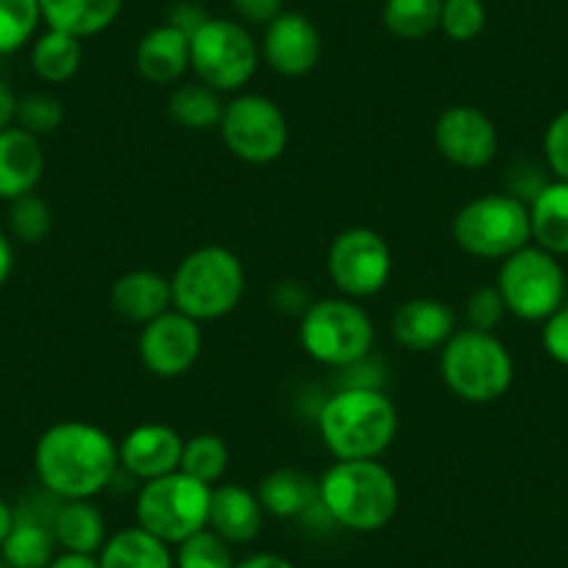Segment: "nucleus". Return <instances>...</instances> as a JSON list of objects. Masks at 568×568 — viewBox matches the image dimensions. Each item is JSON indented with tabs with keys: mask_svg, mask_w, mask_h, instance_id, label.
I'll list each match as a JSON object with an SVG mask.
<instances>
[{
	"mask_svg": "<svg viewBox=\"0 0 568 568\" xmlns=\"http://www.w3.org/2000/svg\"><path fill=\"white\" fill-rule=\"evenodd\" d=\"M398 483L379 460H337L318 479V505L352 532H376L396 518Z\"/></svg>",
	"mask_w": 568,
	"mask_h": 568,
	"instance_id": "obj_3",
	"label": "nucleus"
},
{
	"mask_svg": "<svg viewBox=\"0 0 568 568\" xmlns=\"http://www.w3.org/2000/svg\"><path fill=\"white\" fill-rule=\"evenodd\" d=\"M540 341H544L546 354L568 368V307H560L544 321Z\"/></svg>",
	"mask_w": 568,
	"mask_h": 568,
	"instance_id": "obj_39",
	"label": "nucleus"
},
{
	"mask_svg": "<svg viewBox=\"0 0 568 568\" xmlns=\"http://www.w3.org/2000/svg\"><path fill=\"white\" fill-rule=\"evenodd\" d=\"M226 468L229 446L221 435L201 433L184 440L182 466H179V471L190 474V477L201 479L204 485H212V488H215L223 479V474H226Z\"/></svg>",
	"mask_w": 568,
	"mask_h": 568,
	"instance_id": "obj_31",
	"label": "nucleus"
},
{
	"mask_svg": "<svg viewBox=\"0 0 568 568\" xmlns=\"http://www.w3.org/2000/svg\"><path fill=\"white\" fill-rule=\"evenodd\" d=\"M440 376L463 402L490 404L510 390L516 365L494 332L466 326L457 329L440 348Z\"/></svg>",
	"mask_w": 568,
	"mask_h": 568,
	"instance_id": "obj_5",
	"label": "nucleus"
},
{
	"mask_svg": "<svg viewBox=\"0 0 568 568\" xmlns=\"http://www.w3.org/2000/svg\"><path fill=\"white\" fill-rule=\"evenodd\" d=\"M326 271L337 293L346 298H371L385 291L393 273L390 245L368 226L343 229L329 245Z\"/></svg>",
	"mask_w": 568,
	"mask_h": 568,
	"instance_id": "obj_12",
	"label": "nucleus"
},
{
	"mask_svg": "<svg viewBox=\"0 0 568 568\" xmlns=\"http://www.w3.org/2000/svg\"><path fill=\"white\" fill-rule=\"evenodd\" d=\"M544 154L557 182H568V109L557 114L546 129Z\"/></svg>",
	"mask_w": 568,
	"mask_h": 568,
	"instance_id": "obj_38",
	"label": "nucleus"
},
{
	"mask_svg": "<svg viewBox=\"0 0 568 568\" xmlns=\"http://www.w3.org/2000/svg\"><path fill=\"white\" fill-rule=\"evenodd\" d=\"M12 527H14V510L7 505V501L0 499V546H3L7 535L12 532Z\"/></svg>",
	"mask_w": 568,
	"mask_h": 568,
	"instance_id": "obj_46",
	"label": "nucleus"
},
{
	"mask_svg": "<svg viewBox=\"0 0 568 568\" xmlns=\"http://www.w3.org/2000/svg\"><path fill=\"white\" fill-rule=\"evenodd\" d=\"M14 267V248H12V240L7 234L0 232V284L7 282L9 273Z\"/></svg>",
	"mask_w": 568,
	"mask_h": 568,
	"instance_id": "obj_45",
	"label": "nucleus"
},
{
	"mask_svg": "<svg viewBox=\"0 0 568 568\" xmlns=\"http://www.w3.org/2000/svg\"><path fill=\"white\" fill-rule=\"evenodd\" d=\"M18 101L20 98L14 95L12 87L0 79V131L14 125V120H18Z\"/></svg>",
	"mask_w": 568,
	"mask_h": 568,
	"instance_id": "obj_42",
	"label": "nucleus"
},
{
	"mask_svg": "<svg viewBox=\"0 0 568 568\" xmlns=\"http://www.w3.org/2000/svg\"><path fill=\"white\" fill-rule=\"evenodd\" d=\"M134 62L136 73L149 84H176L190 70V34H184L182 29L171 23L156 26L140 40Z\"/></svg>",
	"mask_w": 568,
	"mask_h": 568,
	"instance_id": "obj_21",
	"label": "nucleus"
},
{
	"mask_svg": "<svg viewBox=\"0 0 568 568\" xmlns=\"http://www.w3.org/2000/svg\"><path fill=\"white\" fill-rule=\"evenodd\" d=\"M256 496L267 516L298 518L318 505V479L293 466L273 468L260 479Z\"/></svg>",
	"mask_w": 568,
	"mask_h": 568,
	"instance_id": "obj_22",
	"label": "nucleus"
},
{
	"mask_svg": "<svg viewBox=\"0 0 568 568\" xmlns=\"http://www.w3.org/2000/svg\"><path fill=\"white\" fill-rule=\"evenodd\" d=\"M120 466L118 444L106 429L87 420H59L34 446L42 488L57 499H92L109 488Z\"/></svg>",
	"mask_w": 568,
	"mask_h": 568,
	"instance_id": "obj_1",
	"label": "nucleus"
},
{
	"mask_svg": "<svg viewBox=\"0 0 568 568\" xmlns=\"http://www.w3.org/2000/svg\"><path fill=\"white\" fill-rule=\"evenodd\" d=\"M0 557L9 568H48L57 557V538L51 521L14 513V527L0 546Z\"/></svg>",
	"mask_w": 568,
	"mask_h": 568,
	"instance_id": "obj_27",
	"label": "nucleus"
},
{
	"mask_svg": "<svg viewBox=\"0 0 568 568\" xmlns=\"http://www.w3.org/2000/svg\"><path fill=\"white\" fill-rule=\"evenodd\" d=\"M298 341L315 363L348 368L368 357L376 329L371 315L354 298H321L304 310Z\"/></svg>",
	"mask_w": 568,
	"mask_h": 568,
	"instance_id": "obj_7",
	"label": "nucleus"
},
{
	"mask_svg": "<svg viewBox=\"0 0 568 568\" xmlns=\"http://www.w3.org/2000/svg\"><path fill=\"white\" fill-rule=\"evenodd\" d=\"M234 568H296V562L276 555V551H260V555H251L245 560H240Z\"/></svg>",
	"mask_w": 568,
	"mask_h": 568,
	"instance_id": "obj_43",
	"label": "nucleus"
},
{
	"mask_svg": "<svg viewBox=\"0 0 568 568\" xmlns=\"http://www.w3.org/2000/svg\"><path fill=\"white\" fill-rule=\"evenodd\" d=\"M488 23V9L483 0H444L440 31L455 42L477 40Z\"/></svg>",
	"mask_w": 568,
	"mask_h": 568,
	"instance_id": "obj_35",
	"label": "nucleus"
},
{
	"mask_svg": "<svg viewBox=\"0 0 568 568\" xmlns=\"http://www.w3.org/2000/svg\"><path fill=\"white\" fill-rule=\"evenodd\" d=\"M321 51H324V42H321L318 26L307 14L287 12V9L265 26L260 48L267 68L284 79H302L313 73L321 62Z\"/></svg>",
	"mask_w": 568,
	"mask_h": 568,
	"instance_id": "obj_15",
	"label": "nucleus"
},
{
	"mask_svg": "<svg viewBox=\"0 0 568 568\" xmlns=\"http://www.w3.org/2000/svg\"><path fill=\"white\" fill-rule=\"evenodd\" d=\"M45 173V151L40 136L20 125L0 131V199L18 201L34 193Z\"/></svg>",
	"mask_w": 568,
	"mask_h": 568,
	"instance_id": "obj_18",
	"label": "nucleus"
},
{
	"mask_svg": "<svg viewBox=\"0 0 568 568\" xmlns=\"http://www.w3.org/2000/svg\"><path fill=\"white\" fill-rule=\"evenodd\" d=\"M101 568H176L173 551L165 540L145 532L142 527H125L109 535L98 551Z\"/></svg>",
	"mask_w": 568,
	"mask_h": 568,
	"instance_id": "obj_25",
	"label": "nucleus"
},
{
	"mask_svg": "<svg viewBox=\"0 0 568 568\" xmlns=\"http://www.w3.org/2000/svg\"><path fill=\"white\" fill-rule=\"evenodd\" d=\"M40 23V0H0V57L29 45Z\"/></svg>",
	"mask_w": 568,
	"mask_h": 568,
	"instance_id": "obj_32",
	"label": "nucleus"
},
{
	"mask_svg": "<svg viewBox=\"0 0 568 568\" xmlns=\"http://www.w3.org/2000/svg\"><path fill=\"white\" fill-rule=\"evenodd\" d=\"M48 568H101L95 555H75V551H62L51 560Z\"/></svg>",
	"mask_w": 568,
	"mask_h": 568,
	"instance_id": "obj_44",
	"label": "nucleus"
},
{
	"mask_svg": "<svg viewBox=\"0 0 568 568\" xmlns=\"http://www.w3.org/2000/svg\"><path fill=\"white\" fill-rule=\"evenodd\" d=\"M125 0H40L42 23L79 40L106 31L123 12Z\"/></svg>",
	"mask_w": 568,
	"mask_h": 568,
	"instance_id": "obj_23",
	"label": "nucleus"
},
{
	"mask_svg": "<svg viewBox=\"0 0 568 568\" xmlns=\"http://www.w3.org/2000/svg\"><path fill=\"white\" fill-rule=\"evenodd\" d=\"M232 12L240 23L267 26L284 12V0H232Z\"/></svg>",
	"mask_w": 568,
	"mask_h": 568,
	"instance_id": "obj_40",
	"label": "nucleus"
},
{
	"mask_svg": "<svg viewBox=\"0 0 568 568\" xmlns=\"http://www.w3.org/2000/svg\"><path fill=\"white\" fill-rule=\"evenodd\" d=\"M260 45L240 20L210 18L190 34V70L215 92H237L260 68Z\"/></svg>",
	"mask_w": 568,
	"mask_h": 568,
	"instance_id": "obj_9",
	"label": "nucleus"
},
{
	"mask_svg": "<svg viewBox=\"0 0 568 568\" xmlns=\"http://www.w3.org/2000/svg\"><path fill=\"white\" fill-rule=\"evenodd\" d=\"M433 140L440 156L463 171L488 168L499 151V131L494 120L471 103H455L444 109L435 120Z\"/></svg>",
	"mask_w": 568,
	"mask_h": 568,
	"instance_id": "obj_14",
	"label": "nucleus"
},
{
	"mask_svg": "<svg viewBox=\"0 0 568 568\" xmlns=\"http://www.w3.org/2000/svg\"><path fill=\"white\" fill-rule=\"evenodd\" d=\"M390 332L407 352H435L444 348L457 332V315L440 298H409L393 313Z\"/></svg>",
	"mask_w": 568,
	"mask_h": 568,
	"instance_id": "obj_17",
	"label": "nucleus"
},
{
	"mask_svg": "<svg viewBox=\"0 0 568 568\" xmlns=\"http://www.w3.org/2000/svg\"><path fill=\"white\" fill-rule=\"evenodd\" d=\"M444 0H385L382 23L398 40H426L440 29Z\"/></svg>",
	"mask_w": 568,
	"mask_h": 568,
	"instance_id": "obj_30",
	"label": "nucleus"
},
{
	"mask_svg": "<svg viewBox=\"0 0 568 568\" xmlns=\"http://www.w3.org/2000/svg\"><path fill=\"white\" fill-rule=\"evenodd\" d=\"M184 438L173 426L149 420V424L134 426L129 435L118 444L120 466L131 477L149 483V479L165 477V474L179 471L182 466Z\"/></svg>",
	"mask_w": 568,
	"mask_h": 568,
	"instance_id": "obj_16",
	"label": "nucleus"
},
{
	"mask_svg": "<svg viewBox=\"0 0 568 568\" xmlns=\"http://www.w3.org/2000/svg\"><path fill=\"white\" fill-rule=\"evenodd\" d=\"M173 307L187 318L217 321L234 313L245 293V267L223 245H201L179 262L171 278Z\"/></svg>",
	"mask_w": 568,
	"mask_h": 568,
	"instance_id": "obj_4",
	"label": "nucleus"
},
{
	"mask_svg": "<svg viewBox=\"0 0 568 568\" xmlns=\"http://www.w3.org/2000/svg\"><path fill=\"white\" fill-rule=\"evenodd\" d=\"M452 237L477 260H507L532 240L529 206L507 193H488L468 201L452 221Z\"/></svg>",
	"mask_w": 568,
	"mask_h": 568,
	"instance_id": "obj_8",
	"label": "nucleus"
},
{
	"mask_svg": "<svg viewBox=\"0 0 568 568\" xmlns=\"http://www.w3.org/2000/svg\"><path fill=\"white\" fill-rule=\"evenodd\" d=\"M0 568H9V566H7V560H3V557H0Z\"/></svg>",
	"mask_w": 568,
	"mask_h": 568,
	"instance_id": "obj_47",
	"label": "nucleus"
},
{
	"mask_svg": "<svg viewBox=\"0 0 568 568\" xmlns=\"http://www.w3.org/2000/svg\"><path fill=\"white\" fill-rule=\"evenodd\" d=\"M201 346H204V335H201L199 321L187 318L173 307L142 326L136 354L145 371L160 379H176L193 368L195 359L201 357Z\"/></svg>",
	"mask_w": 568,
	"mask_h": 568,
	"instance_id": "obj_13",
	"label": "nucleus"
},
{
	"mask_svg": "<svg viewBox=\"0 0 568 568\" xmlns=\"http://www.w3.org/2000/svg\"><path fill=\"white\" fill-rule=\"evenodd\" d=\"M64 120V109L59 98L48 92H31L18 101V120L14 123L34 136H45L57 131Z\"/></svg>",
	"mask_w": 568,
	"mask_h": 568,
	"instance_id": "obj_36",
	"label": "nucleus"
},
{
	"mask_svg": "<svg viewBox=\"0 0 568 568\" xmlns=\"http://www.w3.org/2000/svg\"><path fill=\"white\" fill-rule=\"evenodd\" d=\"M212 485L184 471L142 483L136 494V527L156 535L168 546H179L210 524Z\"/></svg>",
	"mask_w": 568,
	"mask_h": 568,
	"instance_id": "obj_6",
	"label": "nucleus"
},
{
	"mask_svg": "<svg viewBox=\"0 0 568 568\" xmlns=\"http://www.w3.org/2000/svg\"><path fill=\"white\" fill-rule=\"evenodd\" d=\"M176 568H234L232 546L221 538V535L212 532L210 527L201 529V532L190 535L187 540L176 546Z\"/></svg>",
	"mask_w": 568,
	"mask_h": 568,
	"instance_id": "obj_33",
	"label": "nucleus"
},
{
	"mask_svg": "<svg viewBox=\"0 0 568 568\" xmlns=\"http://www.w3.org/2000/svg\"><path fill=\"white\" fill-rule=\"evenodd\" d=\"M109 302L120 318L145 326L173 310L171 278L156 271H129L112 284Z\"/></svg>",
	"mask_w": 568,
	"mask_h": 568,
	"instance_id": "obj_20",
	"label": "nucleus"
},
{
	"mask_svg": "<svg viewBox=\"0 0 568 568\" xmlns=\"http://www.w3.org/2000/svg\"><path fill=\"white\" fill-rule=\"evenodd\" d=\"M51 206L45 199H40L37 193L23 195V199L12 201V210H9V229H12L14 237L20 243L37 245L51 234Z\"/></svg>",
	"mask_w": 568,
	"mask_h": 568,
	"instance_id": "obj_34",
	"label": "nucleus"
},
{
	"mask_svg": "<svg viewBox=\"0 0 568 568\" xmlns=\"http://www.w3.org/2000/svg\"><path fill=\"white\" fill-rule=\"evenodd\" d=\"M206 20H210V14H206L199 3H179V7H173L171 20H168V23L182 29L184 34H193V31L201 29Z\"/></svg>",
	"mask_w": 568,
	"mask_h": 568,
	"instance_id": "obj_41",
	"label": "nucleus"
},
{
	"mask_svg": "<svg viewBox=\"0 0 568 568\" xmlns=\"http://www.w3.org/2000/svg\"><path fill=\"white\" fill-rule=\"evenodd\" d=\"M262 516H265V510H262L256 490L237 483L212 488L210 524L206 527L221 535L229 546L251 544L260 535Z\"/></svg>",
	"mask_w": 568,
	"mask_h": 568,
	"instance_id": "obj_19",
	"label": "nucleus"
},
{
	"mask_svg": "<svg viewBox=\"0 0 568 568\" xmlns=\"http://www.w3.org/2000/svg\"><path fill=\"white\" fill-rule=\"evenodd\" d=\"M529 229L538 248L568 254V182H551L532 195Z\"/></svg>",
	"mask_w": 568,
	"mask_h": 568,
	"instance_id": "obj_26",
	"label": "nucleus"
},
{
	"mask_svg": "<svg viewBox=\"0 0 568 568\" xmlns=\"http://www.w3.org/2000/svg\"><path fill=\"white\" fill-rule=\"evenodd\" d=\"M318 433L335 460H379L398 435V409L379 387H343L321 407Z\"/></svg>",
	"mask_w": 568,
	"mask_h": 568,
	"instance_id": "obj_2",
	"label": "nucleus"
},
{
	"mask_svg": "<svg viewBox=\"0 0 568 568\" xmlns=\"http://www.w3.org/2000/svg\"><path fill=\"white\" fill-rule=\"evenodd\" d=\"M496 287L505 298L507 313L521 321H546L562 307L566 273L555 254L538 245H524L521 251L501 260Z\"/></svg>",
	"mask_w": 568,
	"mask_h": 568,
	"instance_id": "obj_10",
	"label": "nucleus"
},
{
	"mask_svg": "<svg viewBox=\"0 0 568 568\" xmlns=\"http://www.w3.org/2000/svg\"><path fill=\"white\" fill-rule=\"evenodd\" d=\"M51 529L57 546L75 555H98L106 544V518L92 499H70L53 510Z\"/></svg>",
	"mask_w": 568,
	"mask_h": 568,
	"instance_id": "obj_24",
	"label": "nucleus"
},
{
	"mask_svg": "<svg viewBox=\"0 0 568 568\" xmlns=\"http://www.w3.org/2000/svg\"><path fill=\"white\" fill-rule=\"evenodd\" d=\"M223 109H226V103H223L221 92L201 84V81L176 87L171 101H168V112H171L173 123L187 131L221 129Z\"/></svg>",
	"mask_w": 568,
	"mask_h": 568,
	"instance_id": "obj_29",
	"label": "nucleus"
},
{
	"mask_svg": "<svg viewBox=\"0 0 568 568\" xmlns=\"http://www.w3.org/2000/svg\"><path fill=\"white\" fill-rule=\"evenodd\" d=\"M505 298H501L496 284H483L466 302V321L471 329L494 332L501 324V318H505Z\"/></svg>",
	"mask_w": 568,
	"mask_h": 568,
	"instance_id": "obj_37",
	"label": "nucleus"
},
{
	"mask_svg": "<svg viewBox=\"0 0 568 568\" xmlns=\"http://www.w3.org/2000/svg\"><path fill=\"white\" fill-rule=\"evenodd\" d=\"M81 62H84L81 40L64 31H42L31 45V70L45 84H68L81 70Z\"/></svg>",
	"mask_w": 568,
	"mask_h": 568,
	"instance_id": "obj_28",
	"label": "nucleus"
},
{
	"mask_svg": "<svg viewBox=\"0 0 568 568\" xmlns=\"http://www.w3.org/2000/svg\"><path fill=\"white\" fill-rule=\"evenodd\" d=\"M221 136L232 156L248 165H271L287 151L291 125L276 101L265 95H237L226 103Z\"/></svg>",
	"mask_w": 568,
	"mask_h": 568,
	"instance_id": "obj_11",
	"label": "nucleus"
}]
</instances>
